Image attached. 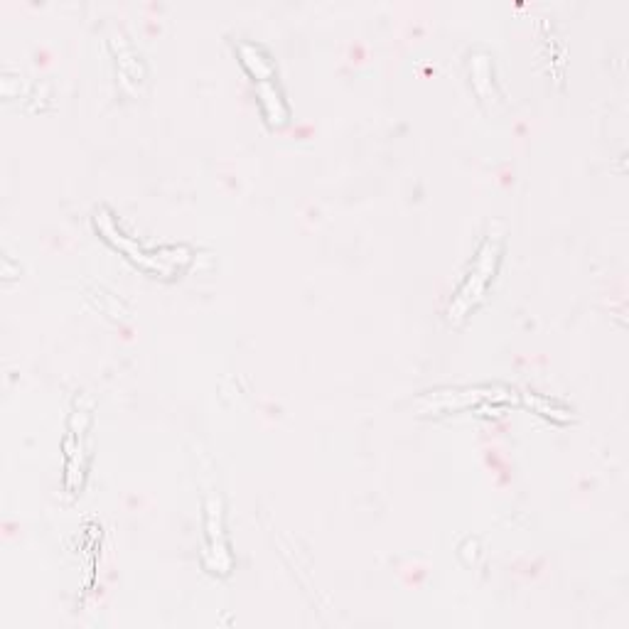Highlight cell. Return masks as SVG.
<instances>
[{
    "instance_id": "obj_2",
    "label": "cell",
    "mask_w": 629,
    "mask_h": 629,
    "mask_svg": "<svg viewBox=\"0 0 629 629\" xmlns=\"http://www.w3.org/2000/svg\"><path fill=\"white\" fill-rule=\"evenodd\" d=\"M514 391L497 389V386H475V389H453V391H435L430 399V411H467L480 403L494 401H512Z\"/></svg>"
},
{
    "instance_id": "obj_3",
    "label": "cell",
    "mask_w": 629,
    "mask_h": 629,
    "mask_svg": "<svg viewBox=\"0 0 629 629\" xmlns=\"http://www.w3.org/2000/svg\"><path fill=\"white\" fill-rule=\"evenodd\" d=\"M236 50H239L244 69L258 84L273 82V79H276V64H273L271 55H268L261 45H254V42H239Z\"/></svg>"
},
{
    "instance_id": "obj_1",
    "label": "cell",
    "mask_w": 629,
    "mask_h": 629,
    "mask_svg": "<svg viewBox=\"0 0 629 629\" xmlns=\"http://www.w3.org/2000/svg\"><path fill=\"white\" fill-rule=\"evenodd\" d=\"M499 258H502V239L499 236H489L485 244L480 246V251H477L475 263H472L465 283H462L458 293H455L453 303H450V320H462V317L480 303L487 286L492 283L494 273H497Z\"/></svg>"
},
{
    "instance_id": "obj_4",
    "label": "cell",
    "mask_w": 629,
    "mask_h": 629,
    "mask_svg": "<svg viewBox=\"0 0 629 629\" xmlns=\"http://www.w3.org/2000/svg\"><path fill=\"white\" fill-rule=\"evenodd\" d=\"M258 104H261L263 116H266L271 126H283L288 121V104L283 101V94L276 82L258 84Z\"/></svg>"
}]
</instances>
